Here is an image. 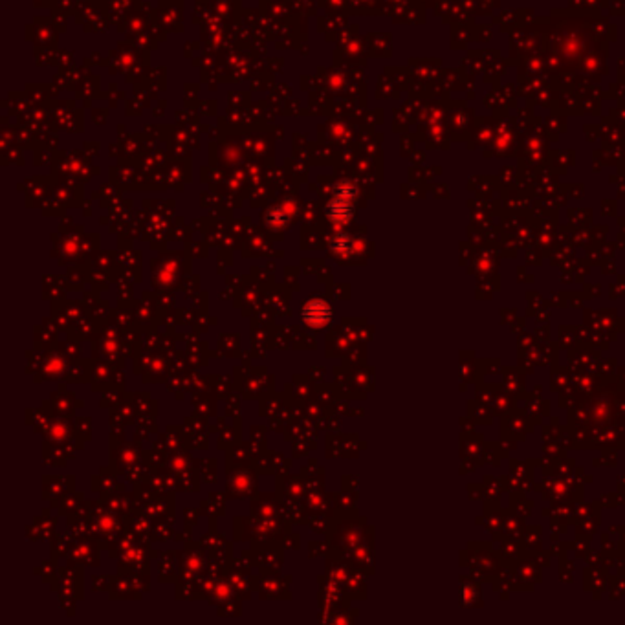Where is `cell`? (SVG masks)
Here are the masks:
<instances>
[{
  "instance_id": "cell-1",
  "label": "cell",
  "mask_w": 625,
  "mask_h": 625,
  "mask_svg": "<svg viewBox=\"0 0 625 625\" xmlns=\"http://www.w3.org/2000/svg\"><path fill=\"white\" fill-rule=\"evenodd\" d=\"M330 307L325 301H310L303 308V319L310 327H325L330 321Z\"/></svg>"
}]
</instances>
